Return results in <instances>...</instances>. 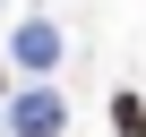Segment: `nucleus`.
I'll use <instances>...</instances> for the list:
<instances>
[{
  "label": "nucleus",
  "instance_id": "1",
  "mask_svg": "<svg viewBox=\"0 0 146 137\" xmlns=\"http://www.w3.org/2000/svg\"><path fill=\"white\" fill-rule=\"evenodd\" d=\"M112 128H120V137H146V103L120 94V103H112Z\"/></svg>",
  "mask_w": 146,
  "mask_h": 137
}]
</instances>
